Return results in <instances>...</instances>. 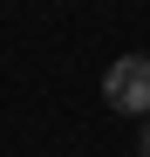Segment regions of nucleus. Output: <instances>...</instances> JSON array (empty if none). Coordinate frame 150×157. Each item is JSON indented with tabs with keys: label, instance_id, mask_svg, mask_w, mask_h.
Here are the masks:
<instances>
[{
	"label": "nucleus",
	"instance_id": "obj_1",
	"mask_svg": "<svg viewBox=\"0 0 150 157\" xmlns=\"http://www.w3.org/2000/svg\"><path fill=\"white\" fill-rule=\"evenodd\" d=\"M103 102L123 116H150V55H116L103 75Z\"/></svg>",
	"mask_w": 150,
	"mask_h": 157
},
{
	"label": "nucleus",
	"instance_id": "obj_2",
	"mask_svg": "<svg viewBox=\"0 0 150 157\" xmlns=\"http://www.w3.org/2000/svg\"><path fill=\"white\" fill-rule=\"evenodd\" d=\"M143 157H150V116H143Z\"/></svg>",
	"mask_w": 150,
	"mask_h": 157
}]
</instances>
